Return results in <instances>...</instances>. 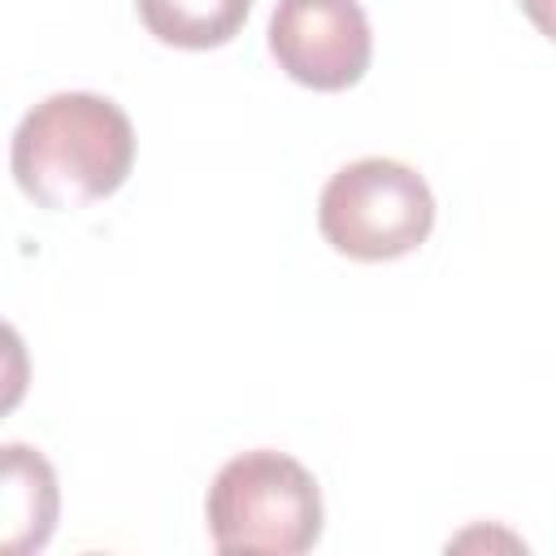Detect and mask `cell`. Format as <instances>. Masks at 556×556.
Instances as JSON below:
<instances>
[{"instance_id":"obj_1","label":"cell","mask_w":556,"mask_h":556,"mask_svg":"<svg viewBox=\"0 0 556 556\" xmlns=\"http://www.w3.org/2000/svg\"><path fill=\"white\" fill-rule=\"evenodd\" d=\"M135 165V126L96 91H56L13 130L9 169L39 208H87L113 195Z\"/></svg>"},{"instance_id":"obj_2","label":"cell","mask_w":556,"mask_h":556,"mask_svg":"<svg viewBox=\"0 0 556 556\" xmlns=\"http://www.w3.org/2000/svg\"><path fill=\"white\" fill-rule=\"evenodd\" d=\"M208 534L226 556H300L321 539L317 478L287 452L256 447L226 460L208 486Z\"/></svg>"},{"instance_id":"obj_3","label":"cell","mask_w":556,"mask_h":556,"mask_svg":"<svg viewBox=\"0 0 556 556\" xmlns=\"http://www.w3.org/2000/svg\"><path fill=\"white\" fill-rule=\"evenodd\" d=\"M317 226L321 239L352 261H395L430 239L434 195L413 165L361 156L321 187Z\"/></svg>"},{"instance_id":"obj_4","label":"cell","mask_w":556,"mask_h":556,"mask_svg":"<svg viewBox=\"0 0 556 556\" xmlns=\"http://www.w3.org/2000/svg\"><path fill=\"white\" fill-rule=\"evenodd\" d=\"M269 52L313 91H348L374 56L369 17L356 0H278L269 17Z\"/></svg>"},{"instance_id":"obj_5","label":"cell","mask_w":556,"mask_h":556,"mask_svg":"<svg viewBox=\"0 0 556 556\" xmlns=\"http://www.w3.org/2000/svg\"><path fill=\"white\" fill-rule=\"evenodd\" d=\"M61 517L52 460L30 443H0V556L48 547Z\"/></svg>"},{"instance_id":"obj_6","label":"cell","mask_w":556,"mask_h":556,"mask_svg":"<svg viewBox=\"0 0 556 556\" xmlns=\"http://www.w3.org/2000/svg\"><path fill=\"white\" fill-rule=\"evenodd\" d=\"M148 35L169 48H222L239 35L252 13V0H135Z\"/></svg>"},{"instance_id":"obj_7","label":"cell","mask_w":556,"mask_h":556,"mask_svg":"<svg viewBox=\"0 0 556 556\" xmlns=\"http://www.w3.org/2000/svg\"><path fill=\"white\" fill-rule=\"evenodd\" d=\"M26 387H30L26 343L9 321H0V417H9L26 400Z\"/></svg>"}]
</instances>
